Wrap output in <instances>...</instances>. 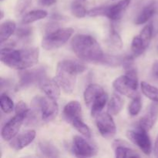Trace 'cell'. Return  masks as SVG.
Listing matches in <instances>:
<instances>
[{
  "instance_id": "obj_28",
  "label": "cell",
  "mask_w": 158,
  "mask_h": 158,
  "mask_svg": "<svg viewBox=\"0 0 158 158\" xmlns=\"http://www.w3.org/2000/svg\"><path fill=\"white\" fill-rule=\"evenodd\" d=\"M146 49L147 48L145 47L143 41L139 35H137L133 39L132 43H131V51L134 56L137 57L142 55Z\"/></svg>"
},
{
  "instance_id": "obj_19",
  "label": "cell",
  "mask_w": 158,
  "mask_h": 158,
  "mask_svg": "<svg viewBox=\"0 0 158 158\" xmlns=\"http://www.w3.org/2000/svg\"><path fill=\"white\" fill-rule=\"evenodd\" d=\"M156 8L154 3H150L148 6H145L141 12L137 15V19H135V24L142 25L148 23L155 14Z\"/></svg>"
},
{
  "instance_id": "obj_33",
  "label": "cell",
  "mask_w": 158,
  "mask_h": 158,
  "mask_svg": "<svg viewBox=\"0 0 158 158\" xmlns=\"http://www.w3.org/2000/svg\"><path fill=\"white\" fill-rule=\"evenodd\" d=\"M132 100V102L129 105V114L131 117H135V116L138 115L139 113L141 110V98H140V95H138Z\"/></svg>"
},
{
  "instance_id": "obj_23",
  "label": "cell",
  "mask_w": 158,
  "mask_h": 158,
  "mask_svg": "<svg viewBox=\"0 0 158 158\" xmlns=\"http://www.w3.org/2000/svg\"><path fill=\"white\" fill-rule=\"evenodd\" d=\"M39 150L44 156L47 157H60V151L56 148L48 141H41L39 143Z\"/></svg>"
},
{
  "instance_id": "obj_37",
  "label": "cell",
  "mask_w": 158,
  "mask_h": 158,
  "mask_svg": "<svg viewBox=\"0 0 158 158\" xmlns=\"http://www.w3.org/2000/svg\"><path fill=\"white\" fill-rule=\"evenodd\" d=\"M151 74L155 80H158V60H156L153 63L152 68H151Z\"/></svg>"
},
{
  "instance_id": "obj_1",
  "label": "cell",
  "mask_w": 158,
  "mask_h": 158,
  "mask_svg": "<svg viewBox=\"0 0 158 158\" xmlns=\"http://www.w3.org/2000/svg\"><path fill=\"white\" fill-rule=\"evenodd\" d=\"M40 50L38 48L15 49L11 47L2 48L1 61L6 66L17 69H29L38 63Z\"/></svg>"
},
{
  "instance_id": "obj_2",
  "label": "cell",
  "mask_w": 158,
  "mask_h": 158,
  "mask_svg": "<svg viewBox=\"0 0 158 158\" xmlns=\"http://www.w3.org/2000/svg\"><path fill=\"white\" fill-rule=\"evenodd\" d=\"M71 46L79 59L88 63H100L105 55L100 44L89 35H76L71 42Z\"/></svg>"
},
{
  "instance_id": "obj_10",
  "label": "cell",
  "mask_w": 158,
  "mask_h": 158,
  "mask_svg": "<svg viewBox=\"0 0 158 158\" xmlns=\"http://www.w3.org/2000/svg\"><path fill=\"white\" fill-rule=\"evenodd\" d=\"M25 119L26 118L24 117L16 115V114L15 117L10 119L2 129L1 135L3 140L9 141L13 137H15L18 134V132L19 131L20 127L23 125Z\"/></svg>"
},
{
  "instance_id": "obj_43",
  "label": "cell",
  "mask_w": 158,
  "mask_h": 158,
  "mask_svg": "<svg viewBox=\"0 0 158 158\" xmlns=\"http://www.w3.org/2000/svg\"><path fill=\"white\" fill-rule=\"evenodd\" d=\"M83 1H85V0H83Z\"/></svg>"
},
{
  "instance_id": "obj_30",
  "label": "cell",
  "mask_w": 158,
  "mask_h": 158,
  "mask_svg": "<svg viewBox=\"0 0 158 158\" xmlns=\"http://www.w3.org/2000/svg\"><path fill=\"white\" fill-rule=\"evenodd\" d=\"M123 61V57L116 56L112 55H106L105 54L103 60H101L100 64L106 65L109 66H122Z\"/></svg>"
},
{
  "instance_id": "obj_20",
  "label": "cell",
  "mask_w": 158,
  "mask_h": 158,
  "mask_svg": "<svg viewBox=\"0 0 158 158\" xmlns=\"http://www.w3.org/2000/svg\"><path fill=\"white\" fill-rule=\"evenodd\" d=\"M48 13L46 11L38 9V10L30 11L25 14L22 19V23L23 24H29V23H34L35 21L43 19L47 16Z\"/></svg>"
},
{
  "instance_id": "obj_31",
  "label": "cell",
  "mask_w": 158,
  "mask_h": 158,
  "mask_svg": "<svg viewBox=\"0 0 158 158\" xmlns=\"http://www.w3.org/2000/svg\"><path fill=\"white\" fill-rule=\"evenodd\" d=\"M71 12L75 17L78 19L84 18L87 14L86 8L79 1H75L71 5Z\"/></svg>"
},
{
  "instance_id": "obj_36",
  "label": "cell",
  "mask_w": 158,
  "mask_h": 158,
  "mask_svg": "<svg viewBox=\"0 0 158 158\" xmlns=\"http://www.w3.org/2000/svg\"><path fill=\"white\" fill-rule=\"evenodd\" d=\"M15 34L19 39H25L32 34V29L30 27H21L16 29Z\"/></svg>"
},
{
  "instance_id": "obj_32",
  "label": "cell",
  "mask_w": 158,
  "mask_h": 158,
  "mask_svg": "<svg viewBox=\"0 0 158 158\" xmlns=\"http://www.w3.org/2000/svg\"><path fill=\"white\" fill-rule=\"evenodd\" d=\"M32 0H18L15 4V15L16 17H20L25 13L28 8L32 4Z\"/></svg>"
},
{
  "instance_id": "obj_22",
  "label": "cell",
  "mask_w": 158,
  "mask_h": 158,
  "mask_svg": "<svg viewBox=\"0 0 158 158\" xmlns=\"http://www.w3.org/2000/svg\"><path fill=\"white\" fill-rule=\"evenodd\" d=\"M123 106V100L117 94H114L108 103V113L111 115H117L121 111Z\"/></svg>"
},
{
  "instance_id": "obj_13",
  "label": "cell",
  "mask_w": 158,
  "mask_h": 158,
  "mask_svg": "<svg viewBox=\"0 0 158 158\" xmlns=\"http://www.w3.org/2000/svg\"><path fill=\"white\" fill-rule=\"evenodd\" d=\"M130 3L131 0H121L112 6H106L105 16L109 18L112 21H117L123 16V12L130 6Z\"/></svg>"
},
{
  "instance_id": "obj_26",
  "label": "cell",
  "mask_w": 158,
  "mask_h": 158,
  "mask_svg": "<svg viewBox=\"0 0 158 158\" xmlns=\"http://www.w3.org/2000/svg\"><path fill=\"white\" fill-rule=\"evenodd\" d=\"M70 124H72V126L79 133H80L82 135L84 136L85 137H86V138L88 139L91 138L92 134H91L90 129H89V127L83 121V118L77 119V120H73Z\"/></svg>"
},
{
  "instance_id": "obj_4",
  "label": "cell",
  "mask_w": 158,
  "mask_h": 158,
  "mask_svg": "<svg viewBox=\"0 0 158 158\" xmlns=\"http://www.w3.org/2000/svg\"><path fill=\"white\" fill-rule=\"evenodd\" d=\"M73 32L72 28H60L51 31L42 40V46L46 50L58 49L70 39Z\"/></svg>"
},
{
  "instance_id": "obj_42",
  "label": "cell",
  "mask_w": 158,
  "mask_h": 158,
  "mask_svg": "<svg viewBox=\"0 0 158 158\" xmlns=\"http://www.w3.org/2000/svg\"><path fill=\"white\" fill-rule=\"evenodd\" d=\"M112 1H115V0H112Z\"/></svg>"
},
{
  "instance_id": "obj_17",
  "label": "cell",
  "mask_w": 158,
  "mask_h": 158,
  "mask_svg": "<svg viewBox=\"0 0 158 158\" xmlns=\"http://www.w3.org/2000/svg\"><path fill=\"white\" fill-rule=\"evenodd\" d=\"M103 93H105L104 89L100 85L95 84V83L89 84L86 88L84 94H83V98H84V101L86 106L88 107H91L94 101Z\"/></svg>"
},
{
  "instance_id": "obj_8",
  "label": "cell",
  "mask_w": 158,
  "mask_h": 158,
  "mask_svg": "<svg viewBox=\"0 0 158 158\" xmlns=\"http://www.w3.org/2000/svg\"><path fill=\"white\" fill-rule=\"evenodd\" d=\"M96 124L101 136L109 139L114 137L117 132V127L112 115L109 113H101L96 117Z\"/></svg>"
},
{
  "instance_id": "obj_39",
  "label": "cell",
  "mask_w": 158,
  "mask_h": 158,
  "mask_svg": "<svg viewBox=\"0 0 158 158\" xmlns=\"http://www.w3.org/2000/svg\"><path fill=\"white\" fill-rule=\"evenodd\" d=\"M154 154H155L156 157H158V135L157 137V139H156L155 143H154Z\"/></svg>"
},
{
  "instance_id": "obj_3",
  "label": "cell",
  "mask_w": 158,
  "mask_h": 158,
  "mask_svg": "<svg viewBox=\"0 0 158 158\" xmlns=\"http://www.w3.org/2000/svg\"><path fill=\"white\" fill-rule=\"evenodd\" d=\"M86 69L84 64L77 60H62L57 64L55 80L63 92L72 94L75 88L77 76L84 72Z\"/></svg>"
},
{
  "instance_id": "obj_35",
  "label": "cell",
  "mask_w": 158,
  "mask_h": 158,
  "mask_svg": "<svg viewBox=\"0 0 158 158\" xmlns=\"http://www.w3.org/2000/svg\"><path fill=\"white\" fill-rule=\"evenodd\" d=\"M106 11V6H99L94 8L87 12L88 15L91 17L96 16H105Z\"/></svg>"
},
{
  "instance_id": "obj_41",
  "label": "cell",
  "mask_w": 158,
  "mask_h": 158,
  "mask_svg": "<svg viewBox=\"0 0 158 158\" xmlns=\"http://www.w3.org/2000/svg\"><path fill=\"white\" fill-rule=\"evenodd\" d=\"M2 1H4V0H1V2H2Z\"/></svg>"
},
{
  "instance_id": "obj_27",
  "label": "cell",
  "mask_w": 158,
  "mask_h": 158,
  "mask_svg": "<svg viewBox=\"0 0 158 158\" xmlns=\"http://www.w3.org/2000/svg\"><path fill=\"white\" fill-rule=\"evenodd\" d=\"M153 31H154V26H153L152 23H149V24L147 25L142 31L140 32V38L141 39V40L143 41V44H144L145 47L148 49V46H149L150 43H151V39L153 36Z\"/></svg>"
},
{
  "instance_id": "obj_24",
  "label": "cell",
  "mask_w": 158,
  "mask_h": 158,
  "mask_svg": "<svg viewBox=\"0 0 158 158\" xmlns=\"http://www.w3.org/2000/svg\"><path fill=\"white\" fill-rule=\"evenodd\" d=\"M142 93L145 97H148L153 102L158 103V88L147 82L143 81L140 84Z\"/></svg>"
},
{
  "instance_id": "obj_16",
  "label": "cell",
  "mask_w": 158,
  "mask_h": 158,
  "mask_svg": "<svg viewBox=\"0 0 158 158\" xmlns=\"http://www.w3.org/2000/svg\"><path fill=\"white\" fill-rule=\"evenodd\" d=\"M113 148L115 151V157L117 158L123 157H140L134 150L131 148L127 143L122 140H117L113 143Z\"/></svg>"
},
{
  "instance_id": "obj_11",
  "label": "cell",
  "mask_w": 158,
  "mask_h": 158,
  "mask_svg": "<svg viewBox=\"0 0 158 158\" xmlns=\"http://www.w3.org/2000/svg\"><path fill=\"white\" fill-rule=\"evenodd\" d=\"M157 119L158 103L157 102H153L149 105L144 115L140 118L138 125L146 131H149L154 126Z\"/></svg>"
},
{
  "instance_id": "obj_34",
  "label": "cell",
  "mask_w": 158,
  "mask_h": 158,
  "mask_svg": "<svg viewBox=\"0 0 158 158\" xmlns=\"http://www.w3.org/2000/svg\"><path fill=\"white\" fill-rule=\"evenodd\" d=\"M15 111L16 115L22 116V117H24L25 118H26V117H27L28 114L29 112V109L28 108L26 103L24 101H22L21 100V101H19L17 103V104L15 105Z\"/></svg>"
},
{
  "instance_id": "obj_5",
  "label": "cell",
  "mask_w": 158,
  "mask_h": 158,
  "mask_svg": "<svg viewBox=\"0 0 158 158\" xmlns=\"http://www.w3.org/2000/svg\"><path fill=\"white\" fill-rule=\"evenodd\" d=\"M32 109L38 110L40 117L44 122H49L56 118L59 113L56 100L49 97H35L32 101Z\"/></svg>"
},
{
  "instance_id": "obj_29",
  "label": "cell",
  "mask_w": 158,
  "mask_h": 158,
  "mask_svg": "<svg viewBox=\"0 0 158 158\" xmlns=\"http://www.w3.org/2000/svg\"><path fill=\"white\" fill-rule=\"evenodd\" d=\"M0 106L5 114H10L14 110V103L6 94H2L0 97Z\"/></svg>"
},
{
  "instance_id": "obj_25",
  "label": "cell",
  "mask_w": 158,
  "mask_h": 158,
  "mask_svg": "<svg viewBox=\"0 0 158 158\" xmlns=\"http://www.w3.org/2000/svg\"><path fill=\"white\" fill-rule=\"evenodd\" d=\"M108 46L114 50H120L123 47V41L118 32L112 29L108 38Z\"/></svg>"
},
{
  "instance_id": "obj_14",
  "label": "cell",
  "mask_w": 158,
  "mask_h": 158,
  "mask_svg": "<svg viewBox=\"0 0 158 158\" xmlns=\"http://www.w3.org/2000/svg\"><path fill=\"white\" fill-rule=\"evenodd\" d=\"M40 87L49 98L56 100L60 96V86L55 80H49L45 77L39 83Z\"/></svg>"
},
{
  "instance_id": "obj_21",
  "label": "cell",
  "mask_w": 158,
  "mask_h": 158,
  "mask_svg": "<svg viewBox=\"0 0 158 158\" xmlns=\"http://www.w3.org/2000/svg\"><path fill=\"white\" fill-rule=\"evenodd\" d=\"M108 101V95L106 93H103L101 96L98 97L94 101L93 105L91 106V115L94 117H97L100 114H101L103 108L106 106Z\"/></svg>"
},
{
  "instance_id": "obj_18",
  "label": "cell",
  "mask_w": 158,
  "mask_h": 158,
  "mask_svg": "<svg viewBox=\"0 0 158 158\" xmlns=\"http://www.w3.org/2000/svg\"><path fill=\"white\" fill-rule=\"evenodd\" d=\"M16 30V24L12 20H7L0 26V40L3 44L7 41Z\"/></svg>"
},
{
  "instance_id": "obj_15",
  "label": "cell",
  "mask_w": 158,
  "mask_h": 158,
  "mask_svg": "<svg viewBox=\"0 0 158 158\" xmlns=\"http://www.w3.org/2000/svg\"><path fill=\"white\" fill-rule=\"evenodd\" d=\"M63 117L69 123L77 119L82 118L81 104L77 100L69 102L63 109Z\"/></svg>"
},
{
  "instance_id": "obj_40",
  "label": "cell",
  "mask_w": 158,
  "mask_h": 158,
  "mask_svg": "<svg viewBox=\"0 0 158 158\" xmlns=\"http://www.w3.org/2000/svg\"><path fill=\"white\" fill-rule=\"evenodd\" d=\"M3 17H4V12H3V10H1V19H2Z\"/></svg>"
},
{
  "instance_id": "obj_6",
  "label": "cell",
  "mask_w": 158,
  "mask_h": 158,
  "mask_svg": "<svg viewBox=\"0 0 158 158\" xmlns=\"http://www.w3.org/2000/svg\"><path fill=\"white\" fill-rule=\"evenodd\" d=\"M127 137L131 142L137 145L146 155H150L152 152V143L148 134V131L138 126L127 132Z\"/></svg>"
},
{
  "instance_id": "obj_7",
  "label": "cell",
  "mask_w": 158,
  "mask_h": 158,
  "mask_svg": "<svg viewBox=\"0 0 158 158\" xmlns=\"http://www.w3.org/2000/svg\"><path fill=\"white\" fill-rule=\"evenodd\" d=\"M19 83L18 89L26 88L35 83H40L45 77H46V71L44 67H40L32 69H23L19 74Z\"/></svg>"
},
{
  "instance_id": "obj_9",
  "label": "cell",
  "mask_w": 158,
  "mask_h": 158,
  "mask_svg": "<svg viewBox=\"0 0 158 158\" xmlns=\"http://www.w3.org/2000/svg\"><path fill=\"white\" fill-rule=\"evenodd\" d=\"M73 152L76 157H90L95 155L97 151L86 139L76 135L73 139Z\"/></svg>"
},
{
  "instance_id": "obj_38",
  "label": "cell",
  "mask_w": 158,
  "mask_h": 158,
  "mask_svg": "<svg viewBox=\"0 0 158 158\" xmlns=\"http://www.w3.org/2000/svg\"><path fill=\"white\" fill-rule=\"evenodd\" d=\"M56 2V0H39V3L42 6H50Z\"/></svg>"
},
{
  "instance_id": "obj_12",
  "label": "cell",
  "mask_w": 158,
  "mask_h": 158,
  "mask_svg": "<svg viewBox=\"0 0 158 158\" xmlns=\"http://www.w3.org/2000/svg\"><path fill=\"white\" fill-rule=\"evenodd\" d=\"M35 134H36L34 130L23 131L10 140L9 146L15 151H20L33 141L35 137Z\"/></svg>"
}]
</instances>
